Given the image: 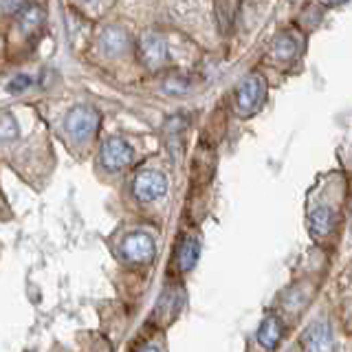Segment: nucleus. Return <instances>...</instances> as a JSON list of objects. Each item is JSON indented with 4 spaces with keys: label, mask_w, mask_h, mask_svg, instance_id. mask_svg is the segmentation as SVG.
Returning <instances> with one entry per match:
<instances>
[{
    "label": "nucleus",
    "mask_w": 352,
    "mask_h": 352,
    "mask_svg": "<svg viewBox=\"0 0 352 352\" xmlns=\"http://www.w3.org/2000/svg\"><path fill=\"white\" fill-rule=\"evenodd\" d=\"M264 95H267V82L264 77L258 73L247 75L245 80L240 82L238 91H236V110L238 115L249 117L260 108V104L264 102Z\"/></svg>",
    "instance_id": "f257e3e1"
},
{
    "label": "nucleus",
    "mask_w": 352,
    "mask_h": 352,
    "mask_svg": "<svg viewBox=\"0 0 352 352\" xmlns=\"http://www.w3.org/2000/svg\"><path fill=\"white\" fill-rule=\"evenodd\" d=\"M99 113L93 106H75L66 117V132L75 141H88L99 126Z\"/></svg>",
    "instance_id": "f03ea898"
},
{
    "label": "nucleus",
    "mask_w": 352,
    "mask_h": 352,
    "mask_svg": "<svg viewBox=\"0 0 352 352\" xmlns=\"http://www.w3.org/2000/svg\"><path fill=\"white\" fill-rule=\"evenodd\" d=\"M135 194L143 203H157L168 194V179L161 172H141L135 181Z\"/></svg>",
    "instance_id": "7ed1b4c3"
},
{
    "label": "nucleus",
    "mask_w": 352,
    "mask_h": 352,
    "mask_svg": "<svg viewBox=\"0 0 352 352\" xmlns=\"http://www.w3.org/2000/svg\"><path fill=\"white\" fill-rule=\"evenodd\" d=\"M135 159V150H132L124 139L119 137H113L104 143L102 148V163L104 168L110 170V172H117L121 168H126V165Z\"/></svg>",
    "instance_id": "20e7f679"
},
{
    "label": "nucleus",
    "mask_w": 352,
    "mask_h": 352,
    "mask_svg": "<svg viewBox=\"0 0 352 352\" xmlns=\"http://www.w3.org/2000/svg\"><path fill=\"white\" fill-rule=\"evenodd\" d=\"M141 60L146 62L148 69H159L168 60V44L157 33H146L139 42Z\"/></svg>",
    "instance_id": "39448f33"
},
{
    "label": "nucleus",
    "mask_w": 352,
    "mask_h": 352,
    "mask_svg": "<svg viewBox=\"0 0 352 352\" xmlns=\"http://www.w3.org/2000/svg\"><path fill=\"white\" fill-rule=\"evenodd\" d=\"M124 256L130 262L146 264L154 258V240L148 234H132L124 240Z\"/></svg>",
    "instance_id": "423d86ee"
},
{
    "label": "nucleus",
    "mask_w": 352,
    "mask_h": 352,
    "mask_svg": "<svg viewBox=\"0 0 352 352\" xmlns=\"http://www.w3.org/2000/svg\"><path fill=\"white\" fill-rule=\"evenodd\" d=\"M304 344L308 352H333L335 339H333V330H330L328 322H315L308 326L304 335Z\"/></svg>",
    "instance_id": "0eeeda50"
},
{
    "label": "nucleus",
    "mask_w": 352,
    "mask_h": 352,
    "mask_svg": "<svg viewBox=\"0 0 352 352\" xmlns=\"http://www.w3.org/2000/svg\"><path fill=\"white\" fill-rule=\"evenodd\" d=\"M128 47V36L124 29L119 27H106L99 36V49H102L106 55H117L124 53Z\"/></svg>",
    "instance_id": "6e6552de"
},
{
    "label": "nucleus",
    "mask_w": 352,
    "mask_h": 352,
    "mask_svg": "<svg viewBox=\"0 0 352 352\" xmlns=\"http://www.w3.org/2000/svg\"><path fill=\"white\" fill-rule=\"evenodd\" d=\"M282 337V322L278 317H267L258 328V341L264 350H275L278 341Z\"/></svg>",
    "instance_id": "1a4fd4ad"
},
{
    "label": "nucleus",
    "mask_w": 352,
    "mask_h": 352,
    "mask_svg": "<svg viewBox=\"0 0 352 352\" xmlns=\"http://www.w3.org/2000/svg\"><path fill=\"white\" fill-rule=\"evenodd\" d=\"M308 223H311V231L315 238H326L330 229H333V209L328 205H317L311 212Z\"/></svg>",
    "instance_id": "9d476101"
},
{
    "label": "nucleus",
    "mask_w": 352,
    "mask_h": 352,
    "mask_svg": "<svg viewBox=\"0 0 352 352\" xmlns=\"http://www.w3.org/2000/svg\"><path fill=\"white\" fill-rule=\"evenodd\" d=\"M201 258V242L196 238H187L179 249V264L183 271H192Z\"/></svg>",
    "instance_id": "9b49d317"
},
{
    "label": "nucleus",
    "mask_w": 352,
    "mask_h": 352,
    "mask_svg": "<svg viewBox=\"0 0 352 352\" xmlns=\"http://www.w3.org/2000/svg\"><path fill=\"white\" fill-rule=\"evenodd\" d=\"M297 53V40L291 36V33H282V36L273 42V55L280 60H291Z\"/></svg>",
    "instance_id": "f8f14e48"
},
{
    "label": "nucleus",
    "mask_w": 352,
    "mask_h": 352,
    "mask_svg": "<svg viewBox=\"0 0 352 352\" xmlns=\"http://www.w3.org/2000/svg\"><path fill=\"white\" fill-rule=\"evenodd\" d=\"M20 135L16 119L11 115H0V143H7V141H14Z\"/></svg>",
    "instance_id": "ddd939ff"
},
{
    "label": "nucleus",
    "mask_w": 352,
    "mask_h": 352,
    "mask_svg": "<svg viewBox=\"0 0 352 352\" xmlns=\"http://www.w3.org/2000/svg\"><path fill=\"white\" fill-rule=\"evenodd\" d=\"M31 86V77L29 75H16L14 80L9 82V86H7V91L9 93H22L25 88H29Z\"/></svg>",
    "instance_id": "4468645a"
},
{
    "label": "nucleus",
    "mask_w": 352,
    "mask_h": 352,
    "mask_svg": "<svg viewBox=\"0 0 352 352\" xmlns=\"http://www.w3.org/2000/svg\"><path fill=\"white\" fill-rule=\"evenodd\" d=\"M139 352H161V350L157 346H146V348H141Z\"/></svg>",
    "instance_id": "2eb2a0df"
},
{
    "label": "nucleus",
    "mask_w": 352,
    "mask_h": 352,
    "mask_svg": "<svg viewBox=\"0 0 352 352\" xmlns=\"http://www.w3.org/2000/svg\"><path fill=\"white\" fill-rule=\"evenodd\" d=\"M350 234H352V229H350Z\"/></svg>",
    "instance_id": "dca6fc26"
}]
</instances>
